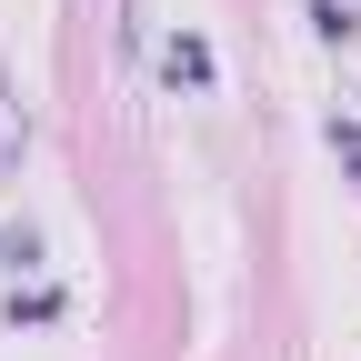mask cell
Here are the masks:
<instances>
[{"mask_svg": "<svg viewBox=\"0 0 361 361\" xmlns=\"http://www.w3.org/2000/svg\"><path fill=\"white\" fill-rule=\"evenodd\" d=\"M301 11H311V30H322V40H351V30H361V20L341 11V0H301Z\"/></svg>", "mask_w": 361, "mask_h": 361, "instance_id": "obj_4", "label": "cell"}, {"mask_svg": "<svg viewBox=\"0 0 361 361\" xmlns=\"http://www.w3.org/2000/svg\"><path fill=\"white\" fill-rule=\"evenodd\" d=\"M11 322H61V291L40 281V291H11Z\"/></svg>", "mask_w": 361, "mask_h": 361, "instance_id": "obj_3", "label": "cell"}, {"mask_svg": "<svg viewBox=\"0 0 361 361\" xmlns=\"http://www.w3.org/2000/svg\"><path fill=\"white\" fill-rule=\"evenodd\" d=\"M20 161V121H11V71H0V171Z\"/></svg>", "mask_w": 361, "mask_h": 361, "instance_id": "obj_5", "label": "cell"}, {"mask_svg": "<svg viewBox=\"0 0 361 361\" xmlns=\"http://www.w3.org/2000/svg\"><path fill=\"white\" fill-rule=\"evenodd\" d=\"M0 261H11V271H40V231H30V221H11V231H0Z\"/></svg>", "mask_w": 361, "mask_h": 361, "instance_id": "obj_2", "label": "cell"}, {"mask_svg": "<svg viewBox=\"0 0 361 361\" xmlns=\"http://www.w3.org/2000/svg\"><path fill=\"white\" fill-rule=\"evenodd\" d=\"M161 71H171L180 90H211V80H221V61H211V40H201V30H180L171 51H161Z\"/></svg>", "mask_w": 361, "mask_h": 361, "instance_id": "obj_1", "label": "cell"}]
</instances>
